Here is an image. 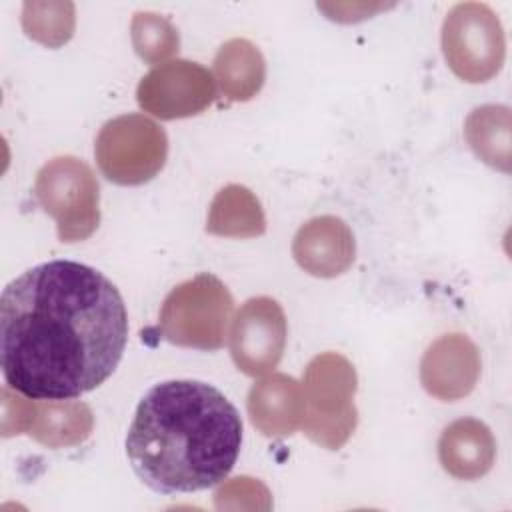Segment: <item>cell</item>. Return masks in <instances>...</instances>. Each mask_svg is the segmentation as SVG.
Here are the masks:
<instances>
[{"label":"cell","instance_id":"obj_7","mask_svg":"<svg viewBox=\"0 0 512 512\" xmlns=\"http://www.w3.org/2000/svg\"><path fill=\"white\" fill-rule=\"evenodd\" d=\"M442 52L450 70L464 82H486L504 64V30L488 4L460 2L444 18Z\"/></svg>","mask_w":512,"mask_h":512},{"label":"cell","instance_id":"obj_20","mask_svg":"<svg viewBox=\"0 0 512 512\" xmlns=\"http://www.w3.org/2000/svg\"><path fill=\"white\" fill-rule=\"evenodd\" d=\"M34 414H36V402H28L22 396L12 394L8 384L2 388V434L4 436L30 432Z\"/></svg>","mask_w":512,"mask_h":512},{"label":"cell","instance_id":"obj_2","mask_svg":"<svg viewBox=\"0 0 512 512\" xmlns=\"http://www.w3.org/2000/svg\"><path fill=\"white\" fill-rule=\"evenodd\" d=\"M242 444L234 404L212 384L168 380L140 400L126 436L136 476L156 492H196L222 482Z\"/></svg>","mask_w":512,"mask_h":512},{"label":"cell","instance_id":"obj_13","mask_svg":"<svg viewBox=\"0 0 512 512\" xmlns=\"http://www.w3.org/2000/svg\"><path fill=\"white\" fill-rule=\"evenodd\" d=\"M438 458L450 476L478 480L494 464L496 440L484 422L460 418L444 428L438 440Z\"/></svg>","mask_w":512,"mask_h":512},{"label":"cell","instance_id":"obj_12","mask_svg":"<svg viewBox=\"0 0 512 512\" xmlns=\"http://www.w3.org/2000/svg\"><path fill=\"white\" fill-rule=\"evenodd\" d=\"M250 422L270 438L290 436L304 418L302 386L286 374H270L248 392Z\"/></svg>","mask_w":512,"mask_h":512},{"label":"cell","instance_id":"obj_4","mask_svg":"<svg viewBox=\"0 0 512 512\" xmlns=\"http://www.w3.org/2000/svg\"><path fill=\"white\" fill-rule=\"evenodd\" d=\"M234 302L214 274L202 272L164 298L158 330L164 340L196 350H218L226 340Z\"/></svg>","mask_w":512,"mask_h":512},{"label":"cell","instance_id":"obj_10","mask_svg":"<svg viewBox=\"0 0 512 512\" xmlns=\"http://www.w3.org/2000/svg\"><path fill=\"white\" fill-rule=\"evenodd\" d=\"M480 378V352L476 344L458 332L434 340L420 362L424 390L444 402L468 396Z\"/></svg>","mask_w":512,"mask_h":512},{"label":"cell","instance_id":"obj_17","mask_svg":"<svg viewBox=\"0 0 512 512\" xmlns=\"http://www.w3.org/2000/svg\"><path fill=\"white\" fill-rule=\"evenodd\" d=\"M464 136L482 162L510 172V110L506 106L486 104L472 110L464 124Z\"/></svg>","mask_w":512,"mask_h":512},{"label":"cell","instance_id":"obj_8","mask_svg":"<svg viewBox=\"0 0 512 512\" xmlns=\"http://www.w3.org/2000/svg\"><path fill=\"white\" fill-rule=\"evenodd\" d=\"M216 98L208 68L190 60H170L152 68L136 88L140 108L160 120L190 118Z\"/></svg>","mask_w":512,"mask_h":512},{"label":"cell","instance_id":"obj_15","mask_svg":"<svg viewBox=\"0 0 512 512\" xmlns=\"http://www.w3.org/2000/svg\"><path fill=\"white\" fill-rule=\"evenodd\" d=\"M206 232L224 238H254L266 232V218L254 192L228 184L216 192L206 220Z\"/></svg>","mask_w":512,"mask_h":512},{"label":"cell","instance_id":"obj_9","mask_svg":"<svg viewBox=\"0 0 512 512\" xmlns=\"http://www.w3.org/2000/svg\"><path fill=\"white\" fill-rule=\"evenodd\" d=\"M286 316L282 306L268 296L246 300L230 328V354L246 376H264L282 360L286 348Z\"/></svg>","mask_w":512,"mask_h":512},{"label":"cell","instance_id":"obj_5","mask_svg":"<svg viewBox=\"0 0 512 512\" xmlns=\"http://www.w3.org/2000/svg\"><path fill=\"white\" fill-rule=\"evenodd\" d=\"M34 196L54 218L62 242H80L100 224V186L92 168L76 156H56L36 174Z\"/></svg>","mask_w":512,"mask_h":512},{"label":"cell","instance_id":"obj_19","mask_svg":"<svg viewBox=\"0 0 512 512\" xmlns=\"http://www.w3.org/2000/svg\"><path fill=\"white\" fill-rule=\"evenodd\" d=\"M130 38L136 54L148 62L158 64L178 52V30L156 12H136L130 22Z\"/></svg>","mask_w":512,"mask_h":512},{"label":"cell","instance_id":"obj_11","mask_svg":"<svg viewBox=\"0 0 512 512\" xmlns=\"http://www.w3.org/2000/svg\"><path fill=\"white\" fill-rule=\"evenodd\" d=\"M292 256L298 266L312 276H340L354 262V234L350 226L338 216H316L302 224L296 232L292 242Z\"/></svg>","mask_w":512,"mask_h":512},{"label":"cell","instance_id":"obj_16","mask_svg":"<svg viewBox=\"0 0 512 512\" xmlns=\"http://www.w3.org/2000/svg\"><path fill=\"white\" fill-rule=\"evenodd\" d=\"M92 412L84 402L42 400L36 402V414L30 436L48 448L82 444L92 432Z\"/></svg>","mask_w":512,"mask_h":512},{"label":"cell","instance_id":"obj_18","mask_svg":"<svg viewBox=\"0 0 512 512\" xmlns=\"http://www.w3.org/2000/svg\"><path fill=\"white\" fill-rule=\"evenodd\" d=\"M20 20L26 36L48 48L66 44L76 26L72 2H24Z\"/></svg>","mask_w":512,"mask_h":512},{"label":"cell","instance_id":"obj_3","mask_svg":"<svg viewBox=\"0 0 512 512\" xmlns=\"http://www.w3.org/2000/svg\"><path fill=\"white\" fill-rule=\"evenodd\" d=\"M356 370L348 358L336 352L314 356L302 380L304 434L328 450H338L352 436L358 412L354 406Z\"/></svg>","mask_w":512,"mask_h":512},{"label":"cell","instance_id":"obj_14","mask_svg":"<svg viewBox=\"0 0 512 512\" xmlns=\"http://www.w3.org/2000/svg\"><path fill=\"white\" fill-rule=\"evenodd\" d=\"M214 76L222 94L232 102L254 98L266 78L262 52L246 38L224 42L214 58Z\"/></svg>","mask_w":512,"mask_h":512},{"label":"cell","instance_id":"obj_6","mask_svg":"<svg viewBox=\"0 0 512 512\" xmlns=\"http://www.w3.org/2000/svg\"><path fill=\"white\" fill-rule=\"evenodd\" d=\"M94 154L100 172L110 182L138 186L164 168L168 136L144 114H122L100 128Z\"/></svg>","mask_w":512,"mask_h":512},{"label":"cell","instance_id":"obj_1","mask_svg":"<svg viewBox=\"0 0 512 512\" xmlns=\"http://www.w3.org/2000/svg\"><path fill=\"white\" fill-rule=\"evenodd\" d=\"M126 340L124 300L92 266L50 260L2 292V374L28 398L72 400L98 388L116 370Z\"/></svg>","mask_w":512,"mask_h":512}]
</instances>
